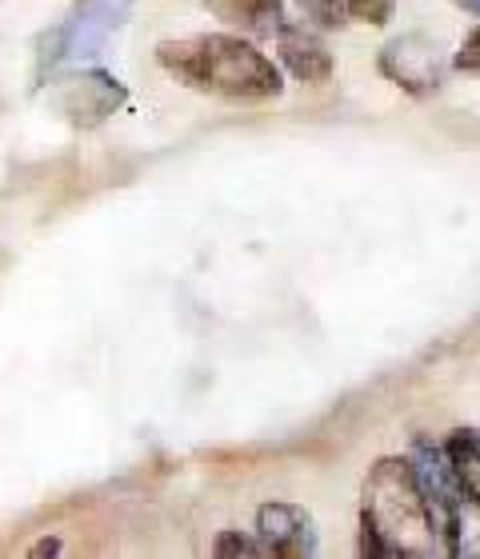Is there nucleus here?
Returning <instances> with one entry per match:
<instances>
[{
  "mask_svg": "<svg viewBox=\"0 0 480 559\" xmlns=\"http://www.w3.org/2000/svg\"><path fill=\"white\" fill-rule=\"evenodd\" d=\"M356 551L368 559L445 556L409 460L385 455L368 467L361 491V548Z\"/></svg>",
  "mask_w": 480,
  "mask_h": 559,
  "instance_id": "f257e3e1",
  "label": "nucleus"
},
{
  "mask_svg": "<svg viewBox=\"0 0 480 559\" xmlns=\"http://www.w3.org/2000/svg\"><path fill=\"white\" fill-rule=\"evenodd\" d=\"M161 69L176 84H185L192 93L224 96V100H272L281 96V69L272 64L257 45H248L241 36H180V40H161L156 45Z\"/></svg>",
  "mask_w": 480,
  "mask_h": 559,
  "instance_id": "f03ea898",
  "label": "nucleus"
},
{
  "mask_svg": "<svg viewBox=\"0 0 480 559\" xmlns=\"http://www.w3.org/2000/svg\"><path fill=\"white\" fill-rule=\"evenodd\" d=\"M132 0H77L69 16L40 40V76L65 64L96 60L108 48V40L125 28Z\"/></svg>",
  "mask_w": 480,
  "mask_h": 559,
  "instance_id": "7ed1b4c3",
  "label": "nucleus"
},
{
  "mask_svg": "<svg viewBox=\"0 0 480 559\" xmlns=\"http://www.w3.org/2000/svg\"><path fill=\"white\" fill-rule=\"evenodd\" d=\"M409 467L417 476V488L424 496V508L433 515L436 539L441 548H453V532H457L460 508H465V488H460L457 472H453V460L445 455V443H433L429 436H417L409 448Z\"/></svg>",
  "mask_w": 480,
  "mask_h": 559,
  "instance_id": "20e7f679",
  "label": "nucleus"
},
{
  "mask_svg": "<svg viewBox=\"0 0 480 559\" xmlns=\"http://www.w3.org/2000/svg\"><path fill=\"white\" fill-rule=\"evenodd\" d=\"M125 100H129L125 84H120L113 72H101V69L65 76V81H57V88H52V108H57L69 124H77V129L105 124Z\"/></svg>",
  "mask_w": 480,
  "mask_h": 559,
  "instance_id": "39448f33",
  "label": "nucleus"
},
{
  "mask_svg": "<svg viewBox=\"0 0 480 559\" xmlns=\"http://www.w3.org/2000/svg\"><path fill=\"white\" fill-rule=\"evenodd\" d=\"M257 544L260 556L305 559L317 551V527L313 515L296 503H260L257 508Z\"/></svg>",
  "mask_w": 480,
  "mask_h": 559,
  "instance_id": "423d86ee",
  "label": "nucleus"
},
{
  "mask_svg": "<svg viewBox=\"0 0 480 559\" xmlns=\"http://www.w3.org/2000/svg\"><path fill=\"white\" fill-rule=\"evenodd\" d=\"M381 72L412 96L433 93L436 84H441V57H436V45L424 40V36H400V40L385 45V52H381Z\"/></svg>",
  "mask_w": 480,
  "mask_h": 559,
  "instance_id": "0eeeda50",
  "label": "nucleus"
},
{
  "mask_svg": "<svg viewBox=\"0 0 480 559\" xmlns=\"http://www.w3.org/2000/svg\"><path fill=\"white\" fill-rule=\"evenodd\" d=\"M277 52H281V64L293 72L301 84H328L332 81V52L320 40V33H313L308 24H289L284 21L277 28Z\"/></svg>",
  "mask_w": 480,
  "mask_h": 559,
  "instance_id": "6e6552de",
  "label": "nucleus"
},
{
  "mask_svg": "<svg viewBox=\"0 0 480 559\" xmlns=\"http://www.w3.org/2000/svg\"><path fill=\"white\" fill-rule=\"evenodd\" d=\"M216 21L248 36H277L284 24V0H204Z\"/></svg>",
  "mask_w": 480,
  "mask_h": 559,
  "instance_id": "1a4fd4ad",
  "label": "nucleus"
},
{
  "mask_svg": "<svg viewBox=\"0 0 480 559\" xmlns=\"http://www.w3.org/2000/svg\"><path fill=\"white\" fill-rule=\"evenodd\" d=\"M305 9L308 21L325 24V28H344V24H388L393 16V0H296Z\"/></svg>",
  "mask_w": 480,
  "mask_h": 559,
  "instance_id": "9d476101",
  "label": "nucleus"
},
{
  "mask_svg": "<svg viewBox=\"0 0 480 559\" xmlns=\"http://www.w3.org/2000/svg\"><path fill=\"white\" fill-rule=\"evenodd\" d=\"M445 455L453 460V472H457L460 488L469 500L480 503V431L477 428H457L448 431Z\"/></svg>",
  "mask_w": 480,
  "mask_h": 559,
  "instance_id": "9b49d317",
  "label": "nucleus"
},
{
  "mask_svg": "<svg viewBox=\"0 0 480 559\" xmlns=\"http://www.w3.org/2000/svg\"><path fill=\"white\" fill-rule=\"evenodd\" d=\"M212 556H260V544L257 539H248L245 532H221L216 544H212Z\"/></svg>",
  "mask_w": 480,
  "mask_h": 559,
  "instance_id": "f8f14e48",
  "label": "nucleus"
},
{
  "mask_svg": "<svg viewBox=\"0 0 480 559\" xmlns=\"http://www.w3.org/2000/svg\"><path fill=\"white\" fill-rule=\"evenodd\" d=\"M457 69L460 72H480V28L465 40V48L457 52Z\"/></svg>",
  "mask_w": 480,
  "mask_h": 559,
  "instance_id": "ddd939ff",
  "label": "nucleus"
},
{
  "mask_svg": "<svg viewBox=\"0 0 480 559\" xmlns=\"http://www.w3.org/2000/svg\"><path fill=\"white\" fill-rule=\"evenodd\" d=\"M57 551H60V539H40V544L28 548V556H57Z\"/></svg>",
  "mask_w": 480,
  "mask_h": 559,
  "instance_id": "4468645a",
  "label": "nucleus"
},
{
  "mask_svg": "<svg viewBox=\"0 0 480 559\" xmlns=\"http://www.w3.org/2000/svg\"><path fill=\"white\" fill-rule=\"evenodd\" d=\"M457 4H460L465 12H472V16H480V0H457Z\"/></svg>",
  "mask_w": 480,
  "mask_h": 559,
  "instance_id": "2eb2a0df",
  "label": "nucleus"
}]
</instances>
